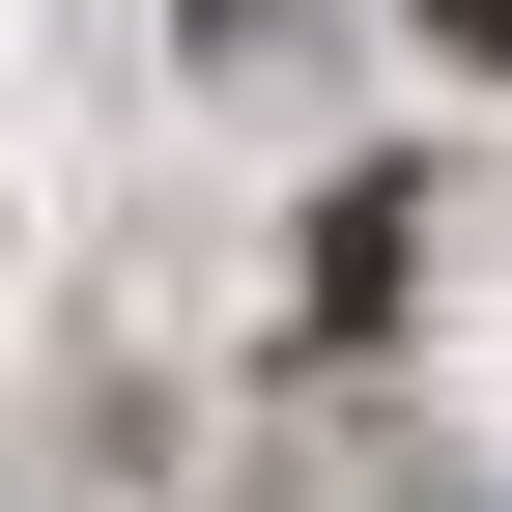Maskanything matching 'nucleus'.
Instances as JSON below:
<instances>
[{"label": "nucleus", "instance_id": "f257e3e1", "mask_svg": "<svg viewBox=\"0 0 512 512\" xmlns=\"http://www.w3.org/2000/svg\"><path fill=\"white\" fill-rule=\"evenodd\" d=\"M427 29H456V57H512V0H427Z\"/></svg>", "mask_w": 512, "mask_h": 512}]
</instances>
